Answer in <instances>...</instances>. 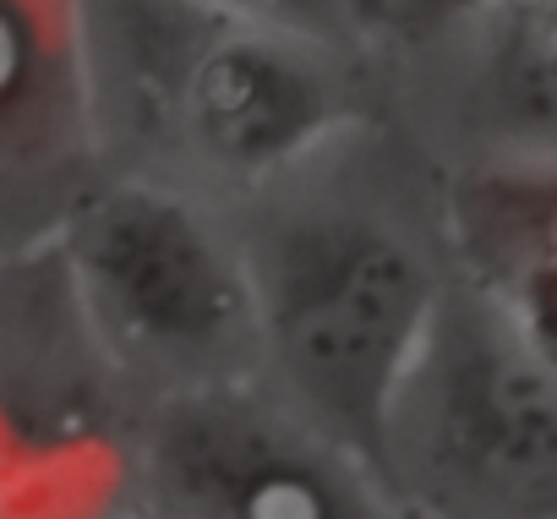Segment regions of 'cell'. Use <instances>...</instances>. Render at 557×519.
Here are the masks:
<instances>
[{
	"mask_svg": "<svg viewBox=\"0 0 557 519\" xmlns=\"http://www.w3.org/2000/svg\"><path fill=\"white\" fill-rule=\"evenodd\" d=\"M312 170L246 202L251 219L235 224L257 296L262 383L377 470L388 399L454 263L443 230L426 235L405 213L312 186Z\"/></svg>",
	"mask_w": 557,
	"mask_h": 519,
	"instance_id": "2",
	"label": "cell"
},
{
	"mask_svg": "<svg viewBox=\"0 0 557 519\" xmlns=\"http://www.w3.org/2000/svg\"><path fill=\"white\" fill-rule=\"evenodd\" d=\"M443 240L465 285L557 350V153L465 170L443 197Z\"/></svg>",
	"mask_w": 557,
	"mask_h": 519,
	"instance_id": "6",
	"label": "cell"
},
{
	"mask_svg": "<svg viewBox=\"0 0 557 519\" xmlns=\"http://www.w3.org/2000/svg\"><path fill=\"white\" fill-rule=\"evenodd\" d=\"M94 153L88 0H0V186L55 181Z\"/></svg>",
	"mask_w": 557,
	"mask_h": 519,
	"instance_id": "7",
	"label": "cell"
},
{
	"mask_svg": "<svg viewBox=\"0 0 557 519\" xmlns=\"http://www.w3.org/2000/svg\"><path fill=\"white\" fill-rule=\"evenodd\" d=\"M405 519H557V350L448 280L377 432Z\"/></svg>",
	"mask_w": 557,
	"mask_h": 519,
	"instance_id": "4",
	"label": "cell"
},
{
	"mask_svg": "<svg viewBox=\"0 0 557 519\" xmlns=\"http://www.w3.org/2000/svg\"><path fill=\"white\" fill-rule=\"evenodd\" d=\"M104 519H164V514H153V508H143V503H126V508H110Z\"/></svg>",
	"mask_w": 557,
	"mask_h": 519,
	"instance_id": "11",
	"label": "cell"
},
{
	"mask_svg": "<svg viewBox=\"0 0 557 519\" xmlns=\"http://www.w3.org/2000/svg\"><path fill=\"white\" fill-rule=\"evenodd\" d=\"M492 94L513 121V153H557V0H497Z\"/></svg>",
	"mask_w": 557,
	"mask_h": 519,
	"instance_id": "8",
	"label": "cell"
},
{
	"mask_svg": "<svg viewBox=\"0 0 557 519\" xmlns=\"http://www.w3.org/2000/svg\"><path fill=\"white\" fill-rule=\"evenodd\" d=\"M367 23H394V28H443L459 17H486L497 0H361Z\"/></svg>",
	"mask_w": 557,
	"mask_h": 519,
	"instance_id": "10",
	"label": "cell"
},
{
	"mask_svg": "<svg viewBox=\"0 0 557 519\" xmlns=\"http://www.w3.org/2000/svg\"><path fill=\"white\" fill-rule=\"evenodd\" d=\"M61 274L99 356L153 399L262 383L251 269L213 202L115 170L66 202Z\"/></svg>",
	"mask_w": 557,
	"mask_h": 519,
	"instance_id": "3",
	"label": "cell"
},
{
	"mask_svg": "<svg viewBox=\"0 0 557 519\" xmlns=\"http://www.w3.org/2000/svg\"><path fill=\"white\" fill-rule=\"evenodd\" d=\"M202 7H224V12H240V17H257L273 28L307 34V39H318L339 55H356V61H361V45L372 34L361 0H202Z\"/></svg>",
	"mask_w": 557,
	"mask_h": 519,
	"instance_id": "9",
	"label": "cell"
},
{
	"mask_svg": "<svg viewBox=\"0 0 557 519\" xmlns=\"http://www.w3.org/2000/svg\"><path fill=\"white\" fill-rule=\"evenodd\" d=\"M132 503L164 519H405L372 459L268 383L153 399L132 443Z\"/></svg>",
	"mask_w": 557,
	"mask_h": 519,
	"instance_id": "5",
	"label": "cell"
},
{
	"mask_svg": "<svg viewBox=\"0 0 557 519\" xmlns=\"http://www.w3.org/2000/svg\"><path fill=\"white\" fill-rule=\"evenodd\" d=\"M99 153L202 202H257L361 126L356 55L202 0H88Z\"/></svg>",
	"mask_w": 557,
	"mask_h": 519,
	"instance_id": "1",
	"label": "cell"
}]
</instances>
